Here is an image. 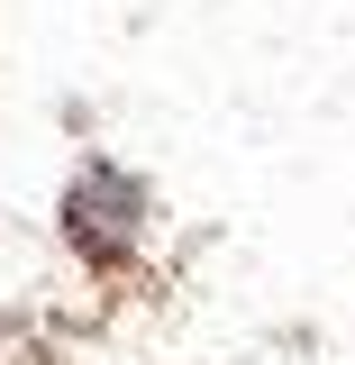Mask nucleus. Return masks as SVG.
<instances>
[{
    "label": "nucleus",
    "mask_w": 355,
    "mask_h": 365,
    "mask_svg": "<svg viewBox=\"0 0 355 365\" xmlns=\"http://www.w3.org/2000/svg\"><path fill=\"white\" fill-rule=\"evenodd\" d=\"M64 220H73V247L83 256H128L137 247V220H146V192H137L119 165H91L83 182H73V201H64Z\"/></svg>",
    "instance_id": "1"
}]
</instances>
